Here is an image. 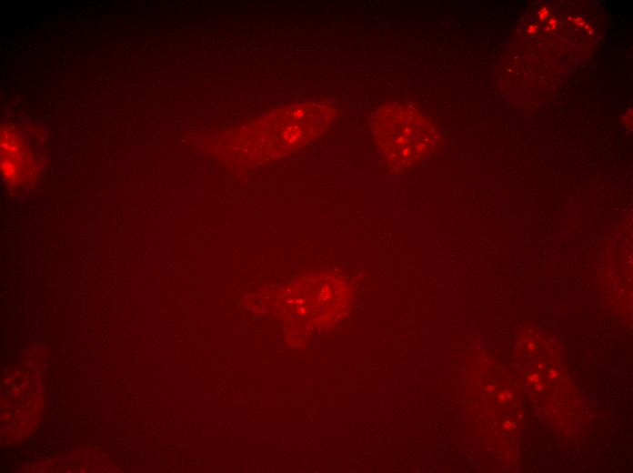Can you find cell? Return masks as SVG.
Returning <instances> with one entry per match:
<instances>
[{"label":"cell","instance_id":"6da1fadb","mask_svg":"<svg viewBox=\"0 0 633 473\" xmlns=\"http://www.w3.org/2000/svg\"><path fill=\"white\" fill-rule=\"evenodd\" d=\"M374 127L376 143L394 169L411 167L427 151L429 143L427 123L408 104L391 103L380 107Z\"/></svg>","mask_w":633,"mask_h":473}]
</instances>
